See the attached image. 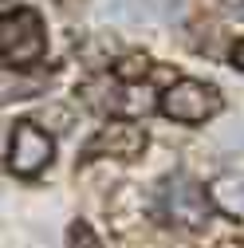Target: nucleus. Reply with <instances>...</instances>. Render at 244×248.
Returning a JSON list of instances; mask_svg holds the SVG:
<instances>
[{
  "label": "nucleus",
  "instance_id": "nucleus-1",
  "mask_svg": "<svg viewBox=\"0 0 244 248\" xmlns=\"http://www.w3.org/2000/svg\"><path fill=\"white\" fill-rule=\"evenodd\" d=\"M221 110L217 87H209L201 79H177L166 95H162V114L173 122H205Z\"/></svg>",
  "mask_w": 244,
  "mask_h": 248
},
{
  "label": "nucleus",
  "instance_id": "nucleus-12",
  "mask_svg": "<svg viewBox=\"0 0 244 248\" xmlns=\"http://www.w3.org/2000/svg\"><path fill=\"white\" fill-rule=\"evenodd\" d=\"M232 63H236V67H244V40L232 47Z\"/></svg>",
  "mask_w": 244,
  "mask_h": 248
},
{
  "label": "nucleus",
  "instance_id": "nucleus-6",
  "mask_svg": "<svg viewBox=\"0 0 244 248\" xmlns=\"http://www.w3.org/2000/svg\"><path fill=\"white\" fill-rule=\"evenodd\" d=\"M213 201H217L225 213H244V177H221L213 185Z\"/></svg>",
  "mask_w": 244,
  "mask_h": 248
},
{
  "label": "nucleus",
  "instance_id": "nucleus-4",
  "mask_svg": "<svg viewBox=\"0 0 244 248\" xmlns=\"http://www.w3.org/2000/svg\"><path fill=\"white\" fill-rule=\"evenodd\" d=\"M162 209H166V217L173 225L197 229V225H205V217H209V197H205V189L197 181L177 173V177H169L162 185Z\"/></svg>",
  "mask_w": 244,
  "mask_h": 248
},
{
  "label": "nucleus",
  "instance_id": "nucleus-2",
  "mask_svg": "<svg viewBox=\"0 0 244 248\" xmlns=\"http://www.w3.org/2000/svg\"><path fill=\"white\" fill-rule=\"evenodd\" d=\"M0 55L4 63H32L44 55V24L36 12H8L0 20Z\"/></svg>",
  "mask_w": 244,
  "mask_h": 248
},
{
  "label": "nucleus",
  "instance_id": "nucleus-9",
  "mask_svg": "<svg viewBox=\"0 0 244 248\" xmlns=\"http://www.w3.org/2000/svg\"><path fill=\"white\" fill-rule=\"evenodd\" d=\"M146 71H150V59H146V55H126V59L114 67V79H118V83H134V79H142Z\"/></svg>",
  "mask_w": 244,
  "mask_h": 248
},
{
  "label": "nucleus",
  "instance_id": "nucleus-8",
  "mask_svg": "<svg viewBox=\"0 0 244 248\" xmlns=\"http://www.w3.org/2000/svg\"><path fill=\"white\" fill-rule=\"evenodd\" d=\"M138 8H142V16H154V20H177L185 12L181 0H138Z\"/></svg>",
  "mask_w": 244,
  "mask_h": 248
},
{
  "label": "nucleus",
  "instance_id": "nucleus-11",
  "mask_svg": "<svg viewBox=\"0 0 244 248\" xmlns=\"http://www.w3.org/2000/svg\"><path fill=\"white\" fill-rule=\"evenodd\" d=\"M40 122H55V130H67L71 114H67L63 107H44V110H40Z\"/></svg>",
  "mask_w": 244,
  "mask_h": 248
},
{
  "label": "nucleus",
  "instance_id": "nucleus-3",
  "mask_svg": "<svg viewBox=\"0 0 244 248\" xmlns=\"http://www.w3.org/2000/svg\"><path fill=\"white\" fill-rule=\"evenodd\" d=\"M51 134H44L36 122H16L12 146H8V170L16 177H36L51 162Z\"/></svg>",
  "mask_w": 244,
  "mask_h": 248
},
{
  "label": "nucleus",
  "instance_id": "nucleus-7",
  "mask_svg": "<svg viewBox=\"0 0 244 248\" xmlns=\"http://www.w3.org/2000/svg\"><path fill=\"white\" fill-rule=\"evenodd\" d=\"M83 95H87V107H95V110H107V107H122L118 99V87L107 83V79H91L83 87Z\"/></svg>",
  "mask_w": 244,
  "mask_h": 248
},
{
  "label": "nucleus",
  "instance_id": "nucleus-5",
  "mask_svg": "<svg viewBox=\"0 0 244 248\" xmlns=\"http://www.w3.org/2000/svg\"><path fill=\"white\" fill-rule=\"evenodd\" d=\"M146 150V130L142 126H134V122H107V126L87 142V158H122V162H130V158H138V154Z\"/></svg>",
  "mask_w": 244,
  "mask_h": 248
},
{
  "label": "nucleus",
  "instance_id": "nucleus-10",
  "mask_svg": "<svg viewBox=\"0 0 244 248\" xmlns=\"http://www.w3.org/2000/svg\"><path fill=\"white\" fill-rule=\"evenodd\" d=\"M67 240H71V248H103V244H99V236L91 232V225H87V221H75V225L67 229Z\"/></svg>",
  "mask_w": 244,
  "mask_h": 248
}]
</instances>
